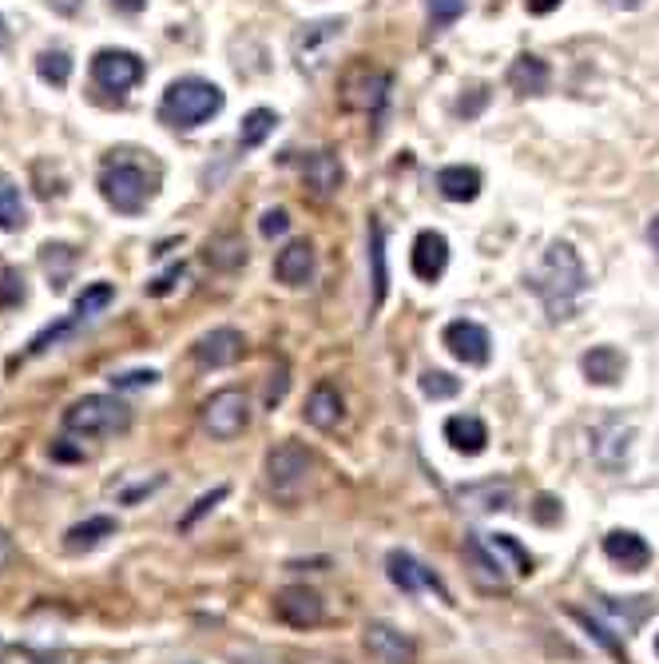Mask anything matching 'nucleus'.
<instances>
[{
	"label": "nucleus",
	"mask_w": 659,
	"mask_h": 664,
	"mask_svg": "<svg viewBox=\"0 0 659 664\" xmlns=\"http://www.w3.org/2000/svg\"><path fill=\"white\" fill-rule=\"evenodd\" d=\"M528 286H533V294L545 303L552 323L572 319L576 306H580V299H585V291H588V271H585V263H580V255H576L572 243H552V248L545 251V259L537 263V271L528 275Z\"/></svg>",
	"instance_id": "obj_1"
},
{
	"label": "nucleus",
	"mask_w": 659,
	"mask_h": 664,
	"mask_svg": "<svg viewBox=\"0 0 659 664\" xmlns=\"http://www.w3.org/2000/svg\"><path fill=\"white\" fill-rule=\"evenodd\" d=\"M223 104H226V95L219 84H211V80L203 77H180V80H171L168 92H163L160 120L168 128L191 132V128L207 124L211 115L223 112Z\"/></svg>",
	"instance_id": "obj_2"
},
{
	"label": "nucleus",
	"mask_w": 659,
	"mask_h": 664,
	"mask_svg": "<svg viewBox=\"0 0 659 664\" xmlns=\"http://www.w3.org/2000/svg\"><path fill=\"white\" fill-rule=\"evenodd\" d=\"M132 426V414L112 394H84L64 410V430L80 437H112Z\"/></svg>",
	"instance_id": "obj_3"
},
{
	"label": "nucleus",
	"mask_w": 659,
	"mask_h": 664,
	"mask_svg": "<svg viewBox=\"0 0 659 664\" xmlns=\"http://www.w3.org/2000/svg\"><path fill=\"white\" fill-rule=\"evenodd\" d=\"M151 191H155L151 188V175L140 163L120 160V163H104V171H100V195L120 215H140L148 208Z\"/></svg>",
	"instance_id": "obj_4"
},
{
	"label": "nucleus",
	"mask_w": 659,
	"mask_h": 664,
	"mask_svg": "<svg viewBox=\"0 0 659 664\" xmlns=\"http://www.w3.org/2000/svg\"><path fill=\"white\" fill-rule=\"evenodd\" d=\"M112 299H115V286L112 283H92V286H84V294L72 303V314H64L60 323H52V326H44V331L37 334V339L29 342V354H44L48 346H57V342H64L68 334H75L84 323H92L95 314H104L108 306H112Z\"/></svg>",
	"instance_id": "obj_5"
},
{
	"label": "nucleus",
	"mask_w": 659,
	"mask_h": 664,
	"mask_svg": "<svg viewBox=\"0 0 659 664\" xmlns=\"http://www.w3.org/2000/svg\"><path fill=\"white\" fill-rule=\"evenodd\" d=\"M342 29H346V20H338V17H326V20H311V24H302V29L291 37L294 64H298L306 77L322 72V68H326V60H330V48L342 40Z\"/></svg>",
	"instance_id": "obj_6"
},
{
	"label": "nucleus",
	"mask_w": 659,
	"mask_h": 664,
	"mask_svg": "<svg viewBox=\"0 0 659 664\" xmlns=\"http://www.w3.org/2000/svg\"><path fill=\"white\" fill-rule=\"evenodd\" d=\"M143 80V60L128 48H100L92 57V84L100 92L123 95Z\"/></svg>",
	"instance_id": "obj_7"
},
{
	"label": "nucleus",
	"mask_w": 659,
	"mask_h": 664,
	"mask_svg": "<svg viewBox=\"0 0 659 664\" xmlns=\"http://www.w3.org/2000/svg\"><path fill=\"white\" fill-rule=\"evenodd\" d=\"M246 417H251V406H246L243 390H219V394L207 399V406H203V426H207V434L219 437V442L243 434Z\"/></svg>",
	"instance_id": "obj_8"
},
{
	"label": "nucleus",
	"mask_w": 659,
	"mask_h": 664,
	"mask_svg": "<svg viewBox=\"0 0 659 664\" xmlns=\"http://www.w3.org/2000/svg\"><path fill=\"white\" fill-rule=\"evenodd\" d=\"M389 84L394 80L382 68H354L346 84H342V108H349V112H377L389 100Z\"/></svg>",
	"instance_id": "obj_9"
},
{
	"label": "nucleus",
	"mask_w": 659,
	"mask_h": 664,
	"mask_svg": "<svg viewBox=\"0 0 659 664\" xmlns=\"http://www.w3.org/2000/svg\"><path fill=\"white\" fill-rule=\"evenodd\" d=\"M311 474V454L298 446V442H283L266 454V482L278 490V494H294Z\"/></svg>",
	"instance_id": "obj_10"
},
{
	"label": "nucleus",
	"mask_w": 659,
	"mask_h": 664,
	"mask_svg": "<svg viewBox=\"0 0 659 664\" xmlns=\"http://www.w3.org/2000/svg\"><path fill=\"white\" fill-rule=\"evenodd\" d=\"M442 342H445V351H449L457 362H465V366H485V362H489V351H493L489 331H485L480 323H469V319H457V323L445 326Z\"/></svg>",
	"instance_id": "obj_11"
},
{
	"label": "nucleus",
	"mask_w": 659,
	"mask_h": 664,
	"mask_svg": "<svg viewBox=\"0 0 659 664\" xmlns=\"http://www.w3.org/2000/svg\"><path fill=\"white\" fill-rule=\"evenodd\" d=\"M274 617L291 628H314L322 621V597L306 585H286L274 593Z\"/></svg>",
	"instance_id": "obj_12"
},
{
	"label": "nucleus",
	"mask_w": 659,
	"mask_h": 664,
	"mask_svg": "<svg viewBox=\"0 0 659 664\" xmlns=\"http://www.w3.org/2000/svg\"><path fill=\"white\" fill-rule=\"evenodd\" d=\"M195 362L199 366H211V371H219V366H231V362H239L246 354V339L235 331V326H219V331L203 334V339L195 342Z\"/></svg>",
	"instance_id": "obj_13"
},
{
	"label": "nucleus",
	"mask_w": 659,
	"mask_h": 664,
	"mask_svg": "<svg viewBox=\"0 0 659 664\" xmlns=\"http://www.w3.org/2000/svg\"><path fill=\"white\" fill-rule=\"evenodd\" d=\"M409 263H414V275L422 283H437L449 266V243H445L442 231H422L414 239V251H409Z\"/></svg>",
	"instance_id": "obj_14"
},
{
	"label": "nucleus",
	"mask_w": 659,
	"mask_h": 664,
	"mask_svg": "<svg viewBox=\"0 0 659 664\" xmlns=\"http://www.w3.org/2000/svg\"><path fill=\"white\" fill-rule=\"evenodd\" d=\"M386 573H389V581H394L402 593H422V588H437L445 601H449V593H445V585L437 581V573H429L425 565H417L409 553H402V550H394L386 557Z\"/></svg>",
	"instance_id": "obj_15"
},
{
	"label": "nucleus",
	"mask_w": 659,
	"mask_h": 664,
	"mask_svg": "<svg viewBox=\"0 0 659 664\" xmlns=\"http://www.w3.org/2000/svg\"><path fill=\"white\" fill-rule=\"evenodd\" d=\"M604 553H608V561H616V565L628 570V573H640L651 565V545L640 537V533H631V530L608 533V537H604Z\"/></svg>",
	"instance_id": "obj_16"
},
{
	"label": "nucleus",
	"mask_w": 659,
	"mask_h": 664,
	"mask_svg": "<svg viewBox=\"0 0 659 664\" xmlns=\"http://www.w3.org/2000/svg\"><path fill=\"white\" fill-rule=\"evenodd\" d=\"M274 279L286 286H306L314 279V248L306 239H294L274 259Z\"/></svg>",
	"instance_id": "obj_17"
},
{
	"label": "nucleus",
	"mask_w": 659,
	"mask_h": 664,
	"mask_svg": "<svg viewBox=\"0 0 659 664\" xmlns=\"http://www.w3.org/2000/svg\"><path fill=\"white\" fill-rule=\"evenodd\" d=\"M366 648L382 664H414V641L389 625H366Z\"/></svg>",
	"instance_id": "obj_18"
},
{
	"label": "nucleus",
	"mask_w": 659,
	"mask_h": 664,
	"mask_svg": "<svg viewBox=\"0 0 659 664\" xmlns=\"http://www.w3.org/2000/svg\"><path fill=\"white\" fill-rule=\"evenodd\" d=\"M445 442H449L457 454L477 457V454H485V446H489V430H485V422L473 414H453L449 422H445Z\"/></svg>",
	"instance_id": "obj_19"
},
{
	"label": "nucleus",
	"mask_w": 659,
	"mask_h": 664,
	"mask_svg": "<svg viewBox=\"0 0 659 664\" xmlns=\"http://www.w3.org/2000/svg\"><path fill=\"white\" fill-rule=\"evenodd\" d=\"M302 180H306V188H311L318 200H330V195L342 188V163H338V155H334V152L306 155V163H302Z\"/></svg>",
	"instance_id": "obj_20"
},
{
	"label": "nucleus",
	"mask_w": 659,
	"mask_h": 664,
	"mask_svg": "<svg viewBox=\"0 0 659 664\" xmlns=\"http://www.w3.org/2000/svg\"><path fill=\"white\" fill-rule=\"evenodd\" d=\"M437 191L449 203H473L480 195V171L465 168V163H449L437 171Z\"/></svg>",
	"instance_id": "obj_21"
},
{
	"label": "nucleus",
	"mask_w": 659,
	"mask_h": 664,
	"mask_svg": "<svg viewBox=\"0 0 659 664\" xmlns=\"http://www.w3.org/2000/svg\"><path fill=\"white\" fill-rule=\"evenodd\" d=\"M580 366H585L588 382H596V386H616V382L623 379V354L616 351V346H592V351L580 359Z\"/></svg>",
	"instance_id": "obj_22"
},
{
	"label": "nucleus",
	"mask_w": 659,
	"mask_h": 664,
	"mask_svg": "<svg viewBox=\"0 0 659 664\" xmlns=\"http://www.w3.org/2000/svg\"><path fill=\"white\" fill-rule=\"evenodd\" d=\"M306 422L314 430H334L342 422V394L330 382H318L311 390V402H306Z\"/></svg>",
	"instance_id": "obj_23"
},
{
	"label": "nucleus",
	"mask_w": 659,
	"mask_h": 664,
	"mask_svg": "<svg viewBox=\"0 0 659 664\" xmlns=\"http://www.w3.org/2000/svg\"><path fill=\"white\" fill-rule=\"evenodd\" d=\"M548 80H552V72H548V64L540 57H517L513 60V68H509L513 92L540 95V92H548Z\"/></svg>",
	"instance_id": "obj_24"
},
{
	"label": "nucleus",
	"mask_w": 659,
	"mask_h": 664,
	"mask_svg": "<svg viewBox=\"0 0 659 664\" xmlns=\"http://www.w3.org/2000/svg\"><path fill=\"white\" fill-rule=\"evenodd\" d=\"M485 545H489V553L497 557L500 570H513L517 577H528V573H533V557H528V550L517 537H509V533H493V537H485Z\"/></svg>",
	"instance_id": "obj_25"
},
{
	"label": "nucleus",
	"mask_w": 659,
	"mask_h": 664,
	"mask_svg": "<svg viewBox=\"0 0 659 664\" xmlns=\"http://www.w3.org/2000/svg\"><path fill=\"white\" fill-rule=\"evenodd\" d=\"M112 533H115L112 517H88V522L72 525V530L64 533V550L68 553H88V550H95V545H104Z\"/></svg>",
	"instance_id": "obj_26"
},
{
	"label": "nucleus",
	"mask_w": 659,
	"mask_h": 664,
	"mask_svg": "<svg viewBox=\"0 0 659 664\" xmlns=\"http://www.w3.org/2000/svg\"><path fill=\"white\" fill-rule=\"evenodd\" d=\"M207 263L215 266V271H235V266L246 263V243L235 235V231H223V235L207 239Z\"/></svg>",
	"instance_id": "obj_27"
},
{
	"label": "nucleus",
	"mask_w": 659,
	"mask_h": 664,
	"mask_svg": "<svg viewBox=\"0 0 659 664\" xmlns=\"http://www.w3.org/2000/svg\"><path fill=\"white\" fill-rule=\"evenodd\" d=\"M29 223V208H24V195H20L17 183L0 171V231H20Z\"/></svg>",
	"instance_id": "obj_28"
},
{
	"label": "nucleus",
	"mask_w": 659,
	"mask_h": 664,
	"mask_svg": "<svg viewBox=\"0 0 659 664\" xmlns=\"http://www.w3.org/2000/svg\"><path fill=\"white\" fill-rule=\"evenodd\" d=\"M369 263H374V306H382L386 303L389 275H386V231H382L377 219H369Z\"/></svg>",
	"instance_id": "obj_29"
},
{
	"label": "nucleus",
	"mask_w": 659,
	"mask_h": 664,
	"mask_svg": "<svg viewBox=\"0 0 659 664\" xmlns=\"http://www.w3.org/2000/svg\"><path fill=\"white\" fill-rule=\"evenodd\" d=\"M40 266L48 271L52 286L64 291L68 275H72V266H75V251L68 248V243H44V248H40Z\"/></svg>",
	"instance_id": "obj_30"
},
{
	"label": "nucleus",
	"mask_w": 659,
	"mask_h": 664,
	"mask_svg": "<svg viewBox=\"0 0 659 664\" xmlns=\"http://www.w3.org/2000/svg\"><path fill=\"white\" fill-rule=\"evenodd\" d=\"M37 77L52 88H64L72 80V57H68L64 48H44L37 57Z\"/></svg>",
	"instance_id": "obj_31"
},
{
	"label": "nucleus",
	"mask_w": 659,
	"mask_h": 664,
	"mask_svg": "<svg viewBox=\"0 0 659 664\" xmlns=\"http://www.w3.org/2000/svg\"><path fill=\"white\" fill-rule=\"evenodd\" d=\"M274 124H278V115H274L271 108H255V112H246L243 115V128H239V148H243V152L258 148V143H263L266 135L274 132Z\"/></svg>",
	"instance_id": "obj_32"
},
{
	"label": "nucleus",
	"mask_w": 659,
	"mask_h": 664,
	"mask_svg": "<svg viewBox=\"0 0 659 664\" xmlns=\"http://www.w3.org/2000/svg\"><path fill=\"white\" fill-rule=\"evenodd\" d=\"M29 299V279L20 266H0V311H17Z\"/></svg>",
	"instance_id": "obj_33"
},
{
	"label": "nucleus",
	"mask_w": 659,
	"mask_h": 664,
	"mask_svg": "<svg viewBox=\"0 0 659 664\" xmlns=\"http://www.w3.org/2000/svg\"><path fill=\"white\" fill-rule=\"evenodd\" d=\"M465 502H480L477 510H509V485L505 482H485V485H473V490H462Z\"/></svg>",
	"instance_id": "obj_34"
},
{
	"label": "nucleus",
	"mask_w": 659,
	"mask_h": 664,
	"mask_svg": "<svg viewBox=\"0 0 659 664\" xmlns=\"http://www.w3.org/2000/svg\"><path fill=\"white\" fill-rule=\"evenodd\" d=\"M422 394L434 402H445V399H457L462 394V382L453 379V374L445 371H425L422 374Z\"/></svg>",
	"instance_id": "obj_35"
},
{
	"label": "nucleus",
	"mask_w": 659,
	"mask_h": 664,
	"mask_svg": "<svg viewBox=\"0 0 659 664\" xmlns=\"http://www.w3.org/2000/svg\"><path fill=\"white\" fill-rule=\"evenodd\" d=\"M462 12H465V0H429V20H434V29H449Z\"/></svg>",
	"instance_id": "obj_36"
},
{
	"label": "nucleus",
	"mask_w": 659,
	"mask_h": 664,
	"mask_svg": "<svg viewBox=\"0 0 659 664\" xmlns=\"http://www.w3.org/2000/svg\"><path fill=\"white\" fill-rule=\"evenodd\" d=\"M258 231H263L266 239H278V235H286V231H291V215H286L283 208L266 211V215H263V223H258Z\"/></svg>",
	"instance_id": "obj_37"
},
{
	"label": "nucleus",
	"mask_w": 659,
	"mask_h": 664,
	"mask_svg": "<svg viewBox=\"0 0 659 664\" xmlns=\"http://www.w3.org/2000/svg\"><path fill=\"white\" fill-rule=\"evenodd\" d=\"M180 279H183V263H175L171 271H163L160 279H151V283H148V294H151V299H163V294L175 291V283H180Z\"/></svg>",
	"instance_id": "obj_38"
},
{
	"label": "nucleus",
	"mask_w": 659,
	"mask_h": 664,
	"mask_svg": "<svg viewBox=\"0 0 659 664\" xmlns=\"http://www.w3.org/2000/svg\"><path fill=\"white\" fill-rule=\"evenodd\" d=\"M155 379H160L155 371H128V374H115L112 386L115 390H140V386H151Z\"/></svg>",
	"instance_id": "obj_39"
},
{
	"label": "nucleus",
	"mask_w": 659,
	"mask_h": 664,
	"mask_svg": "<svg viewBox=\"0 0 659 664\" xmlns=\"http://www.w3.org/2000/svg\"><path fill=\"white\" fill-rule=\"evenodd\" d=\"M223 497H226V485H219V490H211L207 497H199V502H195V510H191L187 517H183V530H191V525H195L199 517H203V513H207L215 502H223Z\"/></svg>",
	"instance_id": "obj_40"
},
{
	"label": "nucleus",
	"mask_w": 659,
	"mask_h": 664,
	"mask_svg": "<svg viewBox=\"0 0 659 664\" xmlns=\"http://www.w3.org/2000/svg\"><path fill=\"white\" fill-rule=\"evenodd\" d=\"M112 4V12H120V17H140L143 9H148V0H108Z\"/></svg>",
	"instance_id": "obj_41"
},
{
	"label": "nucleus",
	"mask_w": 659,
	"mask_h": 664,
	"mask_svg": "<svg viewBox=\"0 0 659 664\" xmlns=\"http://www.w3.org/2000/svg\"><path fill=\"white\" fill-rule=\"evenodd\" d=\"M44 4L57 12V17H75V12L84 9V0H44Z\"/></svg>",
	"instance_id": "obj_42"
},
{
	"label": "nucleus",
	"mask_w": 659,
	"mask_h": 664,
	"mask_svg": "<svg viewBox=\"0 0 659 664\" xmlns=\"http://www.w3.org/2000/svg\"><path fill=\"white\" fill-rule=\"evenodd\" d=\"M533 513H537L540 525H556V502L552 497H537V510Z\"/></svg>",
	"instance_id": "obj_43"
},
{
	"label": "nucleus",
	"mask_w": 659,
	"mask_h": 664,
	"mask_svg": "<svg viewBox=\"0 0 659 664\" xmlns=\"http://www.w3.org/2000/svg\"><path fill=\"white\" fill-rule=\"evenodd\" d=\"M525 9L533 12V17H548L552 9H560V0H525Z\"/></svg>",
	"instance_id": "obj_44"
},
{
	"label": "nucleus",
	"mask_w": 659,
	"mask_h": 664,
	"mask_svg": "<svg viewBox=\"0 0 659 664\" xmlns=\"http://www.w3.org/2000/svg\"><path fill=\"white\" fill-rule=\"evenodd\" d=\"M9 561H12V537L4 530H0V573L9 570Z\"/></svg>",
	"instance_id": "obj_45"
},
{
	"label": "nucleus",
	"mask_w": 659,
	"mask_h": 664,
	"mask_svg": "<svg viewBox=\"0 0 659 664\" xmlns=\"http://www.w3.org/2000/svg\"><path fill=\"white\" fill-rule=\"evenodd\" d=\"M480 108H485V92H477V95H473L469 104H465V100H462V104H457V112H462V115H477Z\"/></svg>",
	"instance_id": "obj_46"
},
{
	"label": "nucleus",
	"mask_w": 659,
	"mask_h": 664,
	"mask_svg": "<svg viewBox=\"0 0 659 664\" xmlns=\"http://www.w3.org/2000/svg\"><path fill=\"white\" fill-rule=\"evenodd\" d=\"M608 4H612V9H623V12H631V9H640L643 0H608Z\"/></svg>",
	"instance_id": "obj_47"
},
{
	"label": "nucleus",
	"mask_w": 659,
	"mask_h": 664,
	"mask_svg": "<svg viewBox=\"0 0 659 664\" xmlns=\"http://www.w3.org/2000/svg\"><path fill=\"white\" fill-rule=\"evenodd\" d=\"M648 239H651V248H656V255H659V215L651 219V228H648Z\"/></svg>",
	"instance_id": "obj_48"
},
{
	"label": "nucleus",
	"mask_w": 659,
	"mask_h": 664,
	"mask_svg": "<svg viewBox=\"0 0 659 664\" xmlns=\"http://www.w3.org/2000/svg\"><path fill=\"white\" fill-rule=\"evenodd\" d=\"M0 48H9V20L0 17Z\"/></svg>",
	"instance_id": "obj_49"
},
{
	"label": "nucleus",
	"mask_w": 659,
	"mask_h": 664,
	"mask_svg": "<svg viewBox=\"0 0 659 664\" xmlns=\"http://www.w3.org/2000/svg\"><path fill=\"white\" fill-rule=\"evenodd\" d=\"M656 653H659V636H656Z\"/></svg>",
	"instance_id": "obj_50"
}]
</instances>
